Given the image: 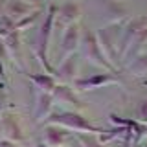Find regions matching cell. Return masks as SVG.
<instances>
[{
  "instance_id": "cell-6",
  "label": "cell",
  "mask_w": 147,
  "mask_h": 147,
  "mask_svg": "<svg viewBox=\"0 0 147 147\" xmlns=\"http://www.w3.org/2000/svg\"><path fill=\"white\" fill-rule=\"evenodd\" d=\"M114 77H110L109 74H101V76H96V77H90V79H81L76 83L77 88L85 90V88H96L99 85H107V83H112Z\"/></svg>"
},
{
  "instance_id": "cell-10",
  "label": "cell",
  "mask_w": 147,
  "mask_h": 147,
  "mask_svg": "<svg viewBox=\"0 0 147 147\" xmlns=\"http://www.w3.org/2000/svg\"><path fill=\"white\" fill-rule=\"evenodd\" d=\"M13 31H15V22H13L9 17L2 15L0 17V39H6V37L11 35Z\"/></svg>"
},
{
  "instance_id": "cell-17",
  "label": "cell",
  "mask_w": 147,
  "mask_h": 147,
  "mask_svg": "<svg viewBox=\"0 0 147 147\" xmlns=\"http://www.w3.org/2000/svg\"><path fill=\"white\" fill-rule=\"evenodd\" d=\"M2 52H6V46H4V42H2V39H0V53Z\"/></svg>"
},
{
  "instance_id": "cell-16",
  "label": "cell",
  "mask_w": 147,
  "mask_h": 147,
  "mask_svg": "<svg viewBox=\"0 0 147 147\" xmlns=\"http://www.w3.org/2000/svg\"><path fill=\"white\" fill-rule=\"evenodd\" d=\"M142 116H144V119H147V101L144 103V107H142Z\"/></svg>"
},
{
  "instance_id": "cell-7",
  "label": "cell",
  "mask_w": 147,
  "mask_h": 147,
  "mask_svg": "<svg viewBox=\"0 0 147 147\" xmlns=\"http://www.w3.org/2000/svg\"><path fill=\"white\" fill-rule=\"evenodd\" d=\"M31 81L35 83V86L39 90H42L44 94H50V92L55 90V79L48 74H40V76H31Z\"/></svg>"
},
{
  "instance_id": "cell-3",
  "label": "cell",
  "mask_w": 147,
  "mask_h": 147,
  "mask_svg": "<svg viewBox=\"0 0 147 147\" xmlns=\"http://www.w3.org/2000/svg\"><path fill=\"white\" fill-rule=\"evenodd\" d=\"M28 11H30V6H28L24 0H9L6 4V13H4V15L9 17L17 24V20L22 18V17H26Z\"/></svg>"
},
{
  "instance_id": "cell-2",
  "label": "cell",
  "mask_w": 147,
  "mask_h": 147,
  "mask_svg": "<svg viewBox=\"0 0 147 147\" xmlns=\"http://www.w3.org/2000/svg\"><path fill=\"white\" fill-rule=\"evenodd\" d=\"M2 132H4V138L6 140H11V142H20L22 140V132H20V127H18L17 119L11 116V114H6L2 119Z\"/></svg>"
},
{
  "instance_id": "cell-13",
  "label": "cell",
  "mask_w": 147,
  "mask_h": 147,
  "mask_svg": "<svg viewBox=\"0 0 147 147\" xmlns=\"http://www.w3.org/2000/svg\"><path fill=\"white\" fill-rule=\"evenodd\" d=\"M79 142H81V147H103L96 138H92V136H79Z\"/></svg>"
},
{
  "instance_id": "cell-1",
  "label": "cell",
  "mask_w": 147,
  "mask_h": 147,
  "mask_svg": "<svg viewBox=\"0 0 147 147\" xmlns=\"http://www.w3.org/2000/svg\"><path fill=\"white\" fill-rule=\"evenodd\" d=\"M50 121H55V123H61L64 127H70V129H76V131H88V132H99L96 127H92L88 121H85L79 114H72V112H61L57 114L55 118H50Z\"/></svg>"
},
{
  "instance_id": "cell-9",
  "label": "cell",
  "mask_w": 147,
  "mask_h": 147,
  "mask_svg": "<svg viewBox=\"0 0 147 147\" xmlns=\"http://www.w3.org/2000/svg\"><path fill=\"white\" fill-rule=\"evenodd\" d=\"M50 109H52V96L50 94H42L39 98V103H37V109H35V119L39 121V119L46 118V114L50 112Z\"/></svg>"
},
{
  "instance_id": "cell-19",
  "label": "cell",
  "mask_w": 147,
  "mask_h": 147,
  "mask_svg": "<svg viewBox=\"0 0 147 147\" xmlns=\"http://www.w3.org/2000/svg\"><path fill=\"white\" fill-rule=\"evenodd\" d=\"M4 138V132H2V123H0V140Z\"/></svg>"
},
{
  "instance_id": "cell-11",
  "label": "cell",
  "mask_w": 147,
  "mask_h": 147,
  "mask_svg": "<svg viewBox=\"0 0 147 147\" xmlns=\"http://www.w3.org/2000/svg\"><path fill=\"white\" fill-rule=\"evenodd\" d=\"M74 70H76V61H74V57H68V61L61 64V70L57 72V76L61 74V79H70Z\"/></svg>"
},
{
  "instance_id": "cell-18",
  "label": "cell",
  "mask_w": 147,
  "mask_h": 147,
  "mask_svg": "<svg viewBox=\"0 0 147 147\" xmlns=\"http://www.w3.org/2000/svg\"><path fill=\"white\" fill-rule=\"evenodd\" d=\"M4 76V66H2V63H0V77Z\"/></svg>"
},
{
  "instance_id": "cell-14",
  "label": "cell",
  "mask_w": 147,
  "mask_h": 147,
  "mask_svg": "<svg viewBox=\"0 0 147 147\" xmlns=\"http://www.w3.org/2000/svg\"><path fill=\"white\" fill-rule=\"evenodd\" d=\"M0 147H20L17 144V142H11V140H6V138H2L0 140Z\"/></svg>"
},
{
  "instance_id": "cell-5",
  "label": "cell",
  "mask_w": 147,
  "mask_h": 147,
  "mask_svg": "<svg viewBox=\"0 0 147 147\" xmlns=\"http://www.w3.org/2000/svg\"><path fill=\"white\" fill-rule=\"evenodd\" d=\"M68 132L64 129H59V127H50L46 131V136H44V144L50 145V147H61L63 142L66 140Z\"/></svg>"
},
{
  "instance_id": "cell-4",
  "label": "cell",
  "mask_w": 147,
  "mask_h": 147,
  "mask_svg": "<svg viewBox=\"0 0 147 147\" xmlns=\"http://www.w3.org/2000/svg\"><path fill=\"white\" fill-rule=\"evenodd\" d=\"M4 46H6V53L13 57V61H17V66L22 68V59H20V44H18V35L17 31H13L11 35H7L4 39Z\"/></svg>"
},
{
  "instance_id": "cell-12",
  "label": "cell",
  "mask_w": 147,
  "mask_h": 147,
  "mask_svg": "<svg viewBox=\"0 0 147 147\" xmlns=\"http://www.w3.org/2000/svg\"><path fill=\"white\" fill-rule=\"evenodd\" d=\"M77 7L74 6V4H66V6H63L61 9H59V15L64 17V18H68V20H74V18L77 17Z\"/></svg>"
},
{
  "instance_id": "cell-15",
  "label": "cell",
  "mask_w": 147,
  "mask_h": 147,
  "mask_svg": "<svg viewBox=\"0 0 147 147\" xmlns=\"http://www.w3.org/2000/svg\"><path fill=\"white\" fill-rule=\"evenodd\" d=\"M2 88H4V85H0V109L4 107V92H2Z\"/></svg>"
},
{
  "instance_id": "cell-8",
  "label": "cell",
  "mask_w": 147,
  "mask_h": 147,
  "mask_svg": "<svg viewBox=\"0 0 147 147\" xmlns=\"http://www.w3.org/2000/svg\"><path fill=\"white\" fill-rule=\"evenodd\" d=\"M77 37H79V33H77V26H70L66 30V33H64V37H63V50H64V53L74 52V48H76V44H77Z\"/></svg>"
},
{
  "instance_id": "cell-20",
  "label": "cell",
  "mask_w": 147,
  "mask_h": 147,
  "mask_svg": "<svg viewBox=\"0 0 147 147\" xmlns=\"http://www.w3.org/2000/svg\"><path fill=\"white\" fill-rule=\"evenodd\" d=\"M37 147H50V145H46V144H39Z\"/></svg>"
}]
</instances>
